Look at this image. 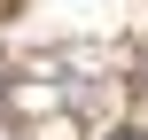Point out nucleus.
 <instances>
[{
  "label": "nucleus",
  "instance_id": "obj_1",
  "mask_svg": "<svg viewBox=\"0 0 148 140\" xmlns=\"http://www.w3.org/2000/svg\"><path fill=\"white\" fill-rule=\"evenodd\" d=\"M109 140H148V132H109Z\"/></svg>",
  "mask_w": 148,
  "mask_h": 140
}]
</instances>
